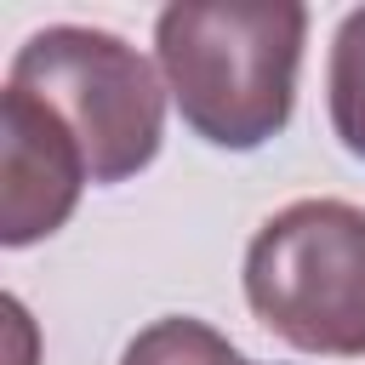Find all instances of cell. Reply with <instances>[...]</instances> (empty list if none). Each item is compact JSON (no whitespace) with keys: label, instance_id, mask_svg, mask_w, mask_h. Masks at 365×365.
<instances>
[{"label":"cell","instance_id":"obj_6","mask_svg":"<svg viewBox=\"0 0 365 365\" xmlns=\"http://www.w3.org/2000/svg\"><path fill=\"white\" fill-rule=\"evenodd\" d=\"M325 91H331V125H336L342 148L354 160H365V6L348 11L336 40H331Z\"/></svg>","mask_w":365,"mask_h":365},{"label":"cell","instance_id":"obj_1","mask_svg":"<svg viewBox=\"0 0 365 365\" xmlns=\"http://www.w3.org/2000/svg\"><path fill=\"white\" fill-rule=\"evenodd\" d=\"M302 34L297 0H177L154 23V57L188 131L245 154L291 120Z\"/></svg>","mask_w":365,"mask_h":365},{"label":"cell","instance_id":"obj_3","mask_svg":"<svg viewBox=\"0 0 365 365\" xmlns=\"http://www.w3.org/2000/svg\"><path fill=\"white\" fill-rule=\"evenodd\" d=\"M251 314L302 354H365V211L348 200H297L245 245Z\"/></svg>","mask_w":365,"mask_h":365},{"label":"cell","instance_id":"obj_2","mask_svg":"<svg viewBox=\"0 0 365 365\" xmlns=\"http://www.w3.org/2000/svg\"><path fill=\"white\" fill-rule=\"evenodd\" d=\"M6 86L40 97L80 143L91 182L137 177L165 137V86L154 63L108 29L51 23L11 57Z\"/></svg>","mask_w":365,"mask_h":365},{"label":"cell","instance_id":"obj_5","mask_svg":"<svg viewBox=\"0 0 365 365\" xmlns=\"http://www.w3.org/2000/svg\"><path fill=\"white\" fill-rule=\"evenodd\" d=\"M120 365H245V359H240L234 342H228L222 331H211L205 319L165 314V319L143 325V331L125 342Z\"/></svg>","mask_w":365,"mask_h":365},{"label":"cell","instance_id":"obj_4","mask_svg":"<svg viewBox=\"0 0 365 365\" xmlns=\"http://www.w3.org/2000/svg\"><path fill=\"white\" fill-rule=\"evenodd\" d=\"M91 182V165L74 143V131L29 91H0V245L23 251L46 234H57L80 188Z\"/></svg>","mask_w":365,"mask_h":365}]
</instances>
